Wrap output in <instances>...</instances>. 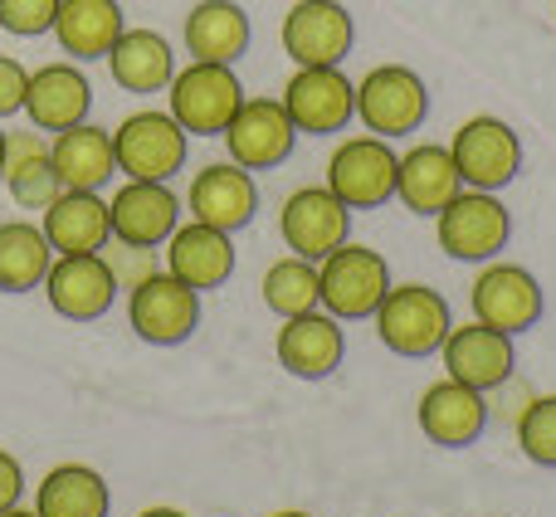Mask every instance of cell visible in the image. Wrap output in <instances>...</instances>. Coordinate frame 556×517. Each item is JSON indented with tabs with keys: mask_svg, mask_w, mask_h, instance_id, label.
Listing matches in <instances>:
<instances>
[{
	"mask_svg": "<svg viewBox=\"0 0 556 517\" xmlns=\"http://www.w3.org/2000/svg\"><path fill=\"white\" fill-rule=\"evenodd\" d=\"M376 323V337L391 346L395 356H434L444 346L454 327V313H450V298L430 283H391V293L381 298V307L371 313Z\"/></svg>",
	"mask_w": 556,
	"mask_h": 517,
	"instance_id": "6da1fadb",
	"label": "cell"
},
{
	"mask_svg": "<svg viewBox=\"0 0 556 517\" xmlns=\"http://www.w3.org/2000/svg\"><path fill=\"white\" fill-rule=\"evenodd\" d=\"M240 103H244V84L235 74V64H201V59H191L166 84V113L191 137H220L230 127V117L240 113Z\"/></svg>",
	"mask_w": 556,
	"mask_h": 517,
	"instance_id": "7a4b0ae2",
	"label": "cell"
},
{
	"mask_svg": "<svg viewBox=\"0 0 556 517\" xmlns=\"http://www.w3.org/2000/svg\"><path fill=\"white\" fill-rule=\"evenodd\" d=\"M317 288H323V313H332L337 323H366L391 293V264L371 244L346 240L317 264Z\"/></svg>",
	"mask_w": 556,
	"mask_h": 517,
	"instance_id": "3957f363",
	"label": "cell"
},
{
	"mask_svg": "<svg viewBox=\"0 0 556 517\" xmlns=\"http://www.w3.org/2000/svg\"><path fill=\"white\" fill-rule=\"evenodd\" d=\"M186 147H191V133L166 108H142L113 127L117 176L127 181H172L186 166Z\"/></svg>",
	"mask_w": 556,
	"mask_h": 517,
	"instance_id": "277c9868",
	"label": "cell"
},
{
	"mask_svg": "<svg viewBox=\"0 0 556 517\" xmlns=\"http://www.w3.org/2000/svg\"><path fill=\"white\" fill-rule=\"evenodd\" d=\"M434 240L459 264H489L508 250L513 240V215L498 201V191H469L464 186L440 215H434Z\"/></svg>",
	"mask_w": 556,
	"mask_h": 517,
	"instance_id": "5b68a950",
	"label": "cell"
},
{
	"mask_svg": "<svg viewBox=\"0 0 556 517\" xmlns=\"http://www.w3.org/2000/svg\"><path fill=\"white\" fill-rule=\"evenodd\" d=\"M395 166H401V152L386 137L362 133V137L337 142L323 186L346 211H376V205L395 201Z\"/></svg>",
	"mask_w": 556,
	"mask_h": 517,
	"instance_id": "8992f818",
	"label": "cell"
},
{
	"mask_svg": "<svg viewBox=\"0 0 556 517\" xmlns=\"http://www.w3.org/2000/svg\"><path fill=\"white\" fill-rule=\"evenodd\" d=\"M356 117H362L366 133L386 137V142L391 137H410L430 117V88L405 64H376L356 84Z\"/></svg>",
	"mask_w": 556,
	"mask_h": 517,
	"instance_id": "52a82bcc",
	"label": "cell"
},
{
	"mask_svg": "<svg viewBox=\"0 0 556 517\" xmlns=\"http://www.w3.org/2000/svg\"><path fill=\"white\" fill-rule=\"evenodd\" d=\"M450 156L469 191H503V186H513L522 172V137L513 133L503 117L479 113L454 133Z\"/></svg>",
	"mask_w": 556,
	"mask_h": 517,
	"instance_id": "ba28073f",
	"label": "cell"
},
{
	"mask_svg": "<svg viewBox=\"0 0 556 517\" xmlns=\"http://www.w3.org/2000/svg\"><path fill=\"white\" fill-rule=\"evenodd\" d=\"M127 323L152 346H181L201 327V293L162 268L127 293Z\"/></svg>",
	"mask_w": 556,
	"mask_h": 517,
	"instance_id": "9c48e42d",
	"label": "cell"
},
{
	"mask_svg": "<svg viewBox=\"0 0 556 517\" xmlns=\"http://www.w3.org/2000/svg\"><path fill=\"white\" fill-rule=\"evenodd\" d=\"M469 303H473V317L498 332L518 337V332H532L547 313V298H542V283L538 274H528L522 264H489L479 268V278L469 283Z\"/></svg>",
	"mask_w": 556,
	"mask_h": 517,
	"instance_id": "30bf717a",
	"label": "cell"
},
{
	"mask_svg": "<svg viewBox=\"0 0 556 517\" xmlns=\"http://www.w3.org/2000/svg\"><path fill=\"white\" fill-rule=\"evenodd\" d=\"M356 45V20L342 0H298L283 15V54L298 68H342Z\"/></svg>",
	"mask_w": 556,
	"mask_h": 517,
	"instance_id": "8fae6325",
	"label": "cell"
},
{
	"mask_svg": "<svg viewBox=\"0 0 556 517\" xmlns=\"http://www.w3.org/2000/svg\"><path fill=\"white\" fill-rule=\"evenodd\" d=\"M278 103L293 117L298 137H332L356 117V84L342 68H293Z\"/></svg>",
	"mask_w": 556,
	"mask_h": 517,
	"instance_id": "7c38bea8",
	"label": "cell"
},
{
	"mask_svg": "<svg viewBox=\"0 0 556 517\" xmlns=\"http://www.w3.org/2000/svg\"><path fill=\"white\" fill-rule=\"evenodd\" d=\"M278 235H283V244L298 258L323 264L337 244L352 240V211H346L327 186H303V191H293L283 201V211H278Z\"/></svg>",
	"mask_w": 556,
	"mask_h": 517,
	"instance_id": "4fadbf2b",
	"label": "cell"
},
{
	"mask_svg": "<svg viewBox=\"0 0 556 517\" xmlns=\"http://www.w3.org/2000/svg\"><path fill=\"white\" fill-rule=\"evenodd\" d=\"M45 298L68 323H98L117 303V278L103 254H54L45 274Z\"/></svg>",
	"mask_w": 556,
	"mask_h": 517,
	"instance_id": "5bb4252c",
	"label": "cell"
},
{
	"mask_svg": "<svg viewBox=\"0 0 556 517\" xmlns=\"http://www.w3.org/2000/svg\"><path fill=\"white\" fill-rule=\"evenodd\" d=\"M220 137H225L230 162H240L244 172H269V166L293 156L298 127H293V117L283 113L278 98H244L240 113L230 117V127H225Z\"/></svg>",
	"mask_w": 556,
	"mask_h": 517,
	"instance_id": "9a60e30c",
	"label": "cell"
},
{
	"mask_svg": "<svg viewBox=\"0 0 556 517\" xmlns=\"http://www.w3.org/2000/svg\"><path fill=\"white\" fill-rule=\"evenodd\" d=\"M440 356H444L454 381L473 386V391H483V395L508 386L513 371H518V346H513V337L498 332V327H489V323H479V317L464 327H450Z\"/></svg>",
	"mask_w": 556,
	"mask_h": 517,
	"instance_id": "2e32d148",
	"label": "cell"
},
{
	"mask_svg": "<svg viewBox=\"0 0 556 517\" xmlns=\"http://www.w3.org/2000/svg\"><path fill=\"white\" fill-rule=\"evenodd\" d=\"M186 201L172 191V181H123L108 201V220H113V240L147 244L162 250L172 230L181 225Z\"/></svg>",
	"mask_w": 556,
	"mask_h": 517,
	"instance_id": "e0dca14e",
	"label": "cell"
},
{
	"mask_svg": "<svg viewBox=\"0 0 556 517\" xmlns=\"http://www.w3.org/2000/svg\"><path fill=\"white\" fill-rule=\"evenodd\" d=\"M186 211L191 220L215 225V230L235 235L254 220L260 211V186L254 172H244L240 162H211L191 176V191H186Z\"/></svg>",
	"mask_w": 556,
	"mask_h": 517,
	"instance_id": "ac0fdd59",
	"label": "cell"
},
{
	"mask_svg": "<svg viewBox=\"0 0 556 517\" xmlns=\"http://www.w3.org/2000/svg\"><path fill=\"white\" fill-rule=\"evenodd\" d=\"M415 420H420L425 440L440 444V450H469V444H479L483 430H489V401H483V391L444 376V381H434L430 391L420 395Z\"/></svg>",
	"mask_w": 556,
	"mask_h": 517,
	"instance_id": "d6986e66",
	"label": "cell"
},
{
	"mask_svg": "<svg viewBox=\"0 0 556 517\" xmlns=\"http://www.w3.org/2000/svg\"><path fill=\"white\" fill-rule=\"evenodd\" d=\"M274 356L288 376H298V381H323V376H332L346 356L342 323H337L332 313H323V307L283 317V327H278V337H274Z\"/></svg>",
	"mask_w": 556,
	"mask_h": 517,
	"instance_id": "ffe728a7",
	"label": "cell"
},
{
	"mask_svg": "<svg viewBox=\"0 0 556 517\" xmlns=\"http://www.w3.org/2000/svg\"><path fill=\"white\" fill-rule=\"evenodd\" d=\"M93 113V84L78 64H45L29 68V93H25V117L35 133L54 137L68 127L88 123Z\"/></svg>",
	"mask_w": 556,
	"mask_h": 517,
	"instance_id": "44dd1931",
	"label": "cell"
},
{
	"mask_svg": "<svg viewBox=\"0 0 556 517\" xmlns=\"http://www.w3.org/2000/svg\"><path fill=\"white\" fill-rule=\"evenodd\" d=\"M162 268L176 274L181 283H191L195 293L225 288L235 274V235L215 230V225L186 220L172 230V240L162 244Z\"/></svg>",
	"mask_w": 556,
	"mask_h": 517,
	"instance_id": "7402d4cb",
	"label": "cell"
},
{
	"mask_svg": "<svg viewBox=\"0 0 556 517\" xmlns=\"http://www.w3.org/2000/svg\"><path fill=\"white\" fill-rule=\"evenodd\" d=\"M39 230L54 254H103V244L113 240L103 191H59L39 211Z\"/></svg>",
	"mask_w": 556,
	"mask_h": 517,
	"instance_id": "603a6c76",
	"label": "cell"
},
{
	"mask_svg": "<svg viewBox=\"0 0 556 517\" xmlns=\"http://www.w3.org/2000/svg\"><path fill=\"white\" fill-rule=\"evenodd\" d=\"M464 191L459 166H454L450 147L440 142H415L410 152H401V166H395V201L410 215H440L454 196Z\"/></svg>",
	"mask_w": 556,
	"mask_h": 517,
	"instance_id": "cb8c5ba5",
	"label": "cell"
},
{
	"mask_svg": "<svg viewBox=\"0 0 556 517\" xmlns=\"http://www.w3.org/2000/svg\"><path fill=\"white\" fill-rule=\"evenodd\" d=\"M254 25L240 0H195L181 25V45L201 64H240L250 54Z\"/></svg>",
	"mask_w": 556,
	"mask_h": 517,
	"instance_id": "d4e9b609",
	"label": "cell"
},
{
	"mask_svg": "<svg viewBox=\"0 0 556 517\" xmlns=\"http://www.w3.org/2000/svg\"><path fill=\"white\" fill-rule=\"evenodd\" d=\"M108 74L123 93H166L176 74V49L162 29H147V25H127L117 35V45L108 49Z\"/></svg>",
	"mask_w": 556,
	"mask_h": 517,
	"instance_id": "484cf974",
	"label": "cell"
},
{
	"mask_svg": "<svg viewBox=\"0 0 556 517\" xmlns=\"http://www.w3.org/2000/svg\"><path fill=\"white\" fill-rule=\"evenodd\" d=\"M127 29V15L117 0H59V15L49 35L59 39L74 64H88V59H108V49L117 45V35Z\"/></svg>",
	"mask_w": 556,
	"mask_h": 517,
	"instance_id": "4316f807",
	"label": "cell"
},
{
	"mask_svg": "<svg viewBox=\"0 0 556 517\" xmlns=\"http://www.w3.org/2000/svg\"><path fill=\"white\" fill-rule=\"evenodd\" d=\"M49 152H54V172L64 191H103L117 176V156H113V133L93 123H78L68 133L49 137Z\"/></svg>",
	"mask_w": 556,
	"mask_h": 517,
	"instance_id": "83f0119b",
	"label": "cell"
},
{
	"mask_svg": "<svg viewBox=\"0 0 556 517\" xmlns=\"http://www.w3.org/2000/svg\"><path fill=\"white\" fill-rule=\"evenodd\" d=\"M0 181H5L10 201H15L20 211H45V205L64 191V186H59V172H54L49 137L45 133H10Z\"/></svg>",
	"mask_w": 556,
	"mask_h": 517,
	"instance_id": "f1b7e54d",
	"label": "cell"
},
{
	"mask_svg": "<svg viewBox=\"0 0 556 517\" xmlns=\"http://www.w3.org/2000/svg\"><path fill=\"white\" fill-rule=\"evenodd\" d=\"M108 479L88 464H59L45 474L35 493V513L39 517H108Z\"/></svg>",
	"mask_w": 556,
	"mask_h": 517,
	"instance_id": "f546056e",
	"label": "cell"
},
{
	"mask_svg": "<svg viewBox=\"0 0 556 517\" xmlns=\"http://www.w3.org/2000/svg\"><path fill=\"white\" fill-rule=\"evenodd\" d=\"M54 250H49L45 230L29 220L0 225V293H35L45 283Z\"/></svg>",
	"mask_w": 556,
	"mask_h": 517,
	"instance_id": "4dcf8cb0",
	"label": "cell"
},
{
	"mask_svg": "<svg viewBox=\"0 0 556 517\" xmlns=\"http://www.w3.org/2000/svg\"><path fill=\"white\" fill-rule=\"evenodd\" d=\"M264 303L269 313L278 317H298V313H313L323 307V288H317V264L313 258H298V254H283L264 268V283H260Z\"/></svg>",
	"mask_w": 556,
	"mask_h": 517,
	"instance_id": "1f68e13d",
	"label": "cell"
},
{
	"mask_svg": "<svg viewBox=\"0 0 556 517\" xmlns=\"http://www.w3.org/2000/svg\"><path fill=\"white\" fill-rule=\"evenodd\" d=\"M518 450L538 469H556V395H538L518 415Z\"/></svg>",
	"mask_w": 556,
	"mask_h": 517,
	"instance_id": "d6a6232c",
	"label": "cell"
},
{
	"mask_svg": "<svg viewBox=\"0 0 556 517\" xmlns=\"http://www.w3.org/2000/svg\"><path fill=\"white\" fill-rule=\"evenodd\" d=\"M103 258L117 278V293H132L137 283H147L152 274H162V250H147V244H123V240H108Z\"/></svg>",
	"mask_w": 556,
	"mask_h": 517,
	"instance_id": "836d02e7",
	"label": "cell"
},
{
	"mask_svg": "<svg viewBox=\"0 0 556 517\" xmlns=\"http://www.w3.org/2000/svg\"><path fill=\"white\" fill-rule=\"evenodd\" d=\"M54 15H59V0H0V29H10L20 39L49 35Z\"/></svg>",
	"mask_w": 556,
	"mask_h": 517,
	"instance_id": "e575fe53",
	"label": "cell"
},
{
	"mask_svg": "<svg viewBox=\"0 0 556 517\" xmlns=\"http://www.w3.org/2000/svg\"><path fill=\"white\" fill-rule=\"evenodd\" d=\"M25 93H29V68L20 59L0 54V117L25 113Z\"/></svg>",
	"mask_w": 556,
	"mask_h": 517,
	"instance_id": "d590c367",
	"label": "cell"
},
{
	"mask_svg": "<svg viewBox=\"0 0 556 517\" xmlns=\"http://www.w3.org/2000/svg\"><path fill=\"white\" fill-rule=\"evenodd\" d=\"M20 493H25V469H20V459H15V454H5V450H0V513H5V508H15V503H20Z\"/></svg>",
	"mask_w": 556,
	"mask_h": 517,
	"instance_id": "8d00e7d4",
	"label": "cell"
},
{
	"mask_svg": "<svg viewBox=\"0 0 556 517\" xmlns=\"http://www.w3.org/2000/svg\"><path fill=\"white\" fill-rule=\"evenodd\" d=\"M137 517H186L181 508H147V513H137Z\"/></svg>",
	"mask_w": 556,
	"mask_h": 517,
	"instance_id": "74e56055",
	"label": "cell"
},
{
	"mask_svg": "<svg viewBox=\"0 0 556 517\" xmlns=\"http://www.w3.org/2000/svg\"><path fill=\"white\" fill-rule=\"evenodd\" d=\"M0 517H39V513H35V508H20V503H15V508H5Z\"/></svg>",
	"mask_w": 556,
	"mask_h": 517,
	"instance_id": "f35d334b",
	"label": "cell"
},
{
	"mask_svg": "<svg viewBox=\"0 0 556 517\" xmlns=\"http://www.w3.org/2000/svg\"><path fill=\"white\" fill-rule=\"evenodd\" d=\"M274 517H313V513H298V508H283V513H274Z\"/></svg>",
	"mask_w": 556,
	"mask_h": 517,
	"instance_id": "ab89813d",
	"label": "cell"
},
{
	"mask_svg": "<svg viewBox=\"0 0 556 517\" xmlns=\"http://www.w3.org/2000/svg\"><path fill=\"white\" fill-rule=\"evenodd\" d=\"M5 137H10V133H5V127H0V166H5Z\"/></svg>",
	"mask_w": 556,
	"mask_h": 517,
	"instance_id": "60d3db41",
	"label": "cell"
}]
</instances>
